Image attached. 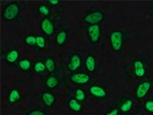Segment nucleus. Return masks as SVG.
I'll return each mask as SVG.
<instances>
[{
  "label": "nucleus",
  "mask_w": 153,
  "mask_h": 115,
  "mask_svg": "<svg viewBox=\"0 0 153 115\" xmlns=\"http://www.w3.org/2000/svg\"><path fill=\"white\" fill-rule=\"evenodd\" d=\"M20 13V7L16 2H11L4 7L2 11V18L5 21H13L17 19Z\"/></svg>",
  "instance_id": "nucleus-1"
},
{
  "label": "nucleus",
  "mask_w": 153,
  "mask_h": 115,
  "mask_svg": "<svg viewBox=\"0 0 153 115\" xmlns=\"http://www.w3.org/2000/svg\"><path fill=\"white\" fill-rule=\"evenodd\" d=\"M123 40H124V34L122 31L115 30L110 33V37H109L110 45H111L112 49L115 52H120L123 49Z\"/></svg>",
  "instance_id": "nucleus-2"
},
{
  "label": "nucleus",
  "mask_w": 153,
  "mask_h": 115,
  "mask_svg": "<svg viewBox=\"0 0 153 115\" xmlns=\"http://www.w3.org/2000/svg\"><path fill=\"white\" fill-rule=\"evenodd\" d=\"M104 19V13L100 11H93L88 12L83 16V21L89 25H100Z\"/></svg>",
  "instance_id": "nucleus-3"
},
{
  "label": "nucleus",
  "mask_w": 153,
  "mask_h": 115,
  "mask_svg": "<svg viewBox=\"0 0 153 115\" xmlns=\"http://www.w3.org/2000/svg\"><path fill=\"white\" fill-rule=\"evenodd\" d=\"M86 34L89 38L91 43L96 44L100 40V35H102V28L100 25H89L86 29Z\"/></svg>",
  "instance_id": "nucleus-4"
},
{
  "label": "nucleus",
  "mask_w": 153,
  "mask_h": 115,
  "mask_svg": "<svg viewBox=\"0 0 153 115\" xmlns=\"http://www.w3.org/2000/svg\"><path fill=\"white\" fill-rule=\"evenodd\" d=\"M151 84L152 83L149 81H145L141 83L140 84H138L135 90V94H136V98L139 100H142L146 97L147 93L149 92V90L151 88Z\"/></svg>",
  "instance_id": "nucleus-5"
},
{
  "label": "nucleus",
  "mask_w": 153,
  "mask_h": 115,
  "mask_svg": "<svg viewBox=\"0 0 153 115\" xmlns=\"http://www.w3.org/2000/svg\"><path fill=\"white\" fill-rule=\"evenodd\" d=\"M70 81L76 84H88L91 77L86 73H73L70 76Z\"/></svg>",
  "instance_id": "nucleus-6"
},
{
  "label": "nucleus",
  "mask_w": 153,
  "mask_h": 115,
  "mask_svg": "<svg viewBox=\"0 0 153 115\" xmlns=\"http://www.w3.org/2000/svg\"><path fill=\"white\" fill-rule=\"evenodd\" d=\"M40 28L42 32L45 34L46 36H52L54 35L55 33V27H54V23L51 20L50 18L44 17L40 22Z\"/></svg>",
  "instance_id": "nucleus-7"
},
{
  "label": "nucleus",
  "mask_w": 153,
  "mask_h": 115,
  "mask_svg": "<svg viewBox=\"0 0 153 115\" xmlns=\"http://www.w3.org/2000/svg\"><path fill=\"white\" fill-rule=\"evenodd\" d=\"M89 92L91 95L94 96V97L97 99H104V98H106V96H107V92H106V90H105V88L97 84L91 85L89 87Z\"/></svg>",
  "instance_id": "nucleus-8"
},
{
  "label": "nucleus",
  "mask_w": 153,
  "mask_h": 115,
  "mask_svg": "<svg viewBox=\"0 0 153 115\" xmlns=\"http://www.w3.org/2000/svg\"><path fill=\"white\" fill-rule=\"evenodd\" d=\"M81 65V58L78 54L70 56V61L67 63V68L71 72H76Z\"/></svg>",
  "instance_id": "nucleus-9"
},
{
  "label": "nucleus",
  "mask_w": 153,
  "mask_h": 115,
  "mask_svg": "<svg viewBox=\"0 0 153 115\" xmlns=\"http://www.w3.org/2000/svg\"><path fill=\"white\" fill-rule=\"evenodd\" d=\"M5 60L7 63L11 65H16V62L19 60V52L16 49H11L9 50L6 55H5Z\"/></svg>",
  "instance_id": "nucleus-10"
},
{
  "label": "nucleus",
  "mask_w": 153,
  "mask_h": 115,
  "mask_svg": "<svg viewBox=\"0 0 153 115\" xmlns=\"http://www.w3.org/2000/svg\"><path fill=\"white\" fill-rule=\"evenodd\" d=\"M40 99H41V102L44 104L47 108L53 107L56 101V96L53 94L51 91H45V92H43Z\"/></svg>",
  "instance_id": "nucleus-11"
},
{
  "label": "nucleus",
  "mask_w": 153,
  "mask_h": 115,
  "mask_svg": "<svg viewBox=\"0 0 153 115\" xmlns=\"http://www.w3.org/2000/svg\"><path fill=\"white\" fill-rule=\"evenodd\" d=\"M133 70L135 76L139 78H143L146 76V67L145 62L142 60H135L133 62Z\"/></svg>",
  "instance_id": "nucleus-12"
},
{
  "label": "nucleus",
  "mask_w": 153,
  "mask_h": 115,
  "mask_svg": "<svg viewBox=\"0 0 153 115\" xmlns=\"http://www.w3.org/2000/svg\"><path fill=\"white\" fill-rule=\"evenodd\" d=\"M21 100V93L20 90H19L18 87H13L11 89L8 96V101L10 105H14L16 103H17L18 101Z\"/></svg>",
  "instance_id": "nucleus-13"
},
{
  "label": "nucleus",
  "mask_w": 153,
  "mask_h": 115,
  "mask_svg": "<svg viewBox=\"0 0 153 115\" xmlns=\"http://www.w3.org/2000/svg\"><path fill=\"white\" fill-rule=\"evenodd\" d=\"M59 85V80L56 76L51 75L45 80V86L49 90H53Z\"/></svg>",
  "instance_id": "nucleus-14"
},
{
  "label": "nucleus",
  "mask_w": 153,
  "mask_h": 115,
  "mask_svg": "<svg viewBox=\"0 0 153 115\" xmlns=\"http://www.w3.org/2000/svg\"><path fill=\"white\" fill-rule=\"evenodd\" d=\"M85 67L89 72H94L97 68V60L93 55H88L85 59Z\"/></svg>",
  "instance_id": "nucleus-15"
},
{
  "label": "nucleus",
  "mask_w": 153,
  "mask_h": 115,
  "mask_svg": "<svg viewBox=\"0 0 153 115\" xmlns=\"http://www.w3.org/2000/svg\"><path fill=\"white\" fill-rule=\"evenodd\" d=\"M67 38H68V33L66 30H60L56 37V43L59 46H65Z\"/></svg>",
  "instance_id": "nucleus-16"
},
{
  "label": "nucleus",
  "mask_w": 153,
  "mask_h": 115,
  "mask_svg": "<svg viewBox=\"0 0 153 115\" xmlns=\"http://www.w3.org/2000/svg\"><path fill=\"white\" fill-rule=\"evenodd\" d=\"M18 67L20 68V70L24 72H30L32 69H33V64L31 60L29 59H23L20 60L18 62Z\"/></svg>",
  "instance_id": "nucleus-17"
},
{
  "label": "nucleus",
  "mask_w": 153,
  "mask_h": 115,
  "mask_svg": "<svg viewBox=\"0 0 153 115\" xmlns=\"http://www.w3.org/2000/svg\"><path fill=\"white\" fill-rule=\"evenodd\" d=\"M68 107L72 111H75V112H80L81 110H82V105H81V103L79 102L78 100H76L75 98H72L69 100Z\"/></svg>",
  "instance_id": "nucleus-18"
},
{
  "label": "nucleus",
  "mask_w": 153,
  "mask_h": 115,
  "mask_svg": "<svg viewBox=\"0 0 153 115\" xmlns=\"http://www.w3.org/2000/svg\"><path fill=\"white\" fill-rule=\"evenodd\" d=\"M133 104H134L133 99H127V100H126L121 105V107H120V110H121V112H123V113L129 112L131 110L132 107H133Z\"/></svg>",
  "instance_id": "nucleus-19"
},
{
  "label": "nucleus",
  "mask_w": 153,
  "mask_h": 115,
  "mask_svg": "<svg viewBox=\"0 0 153 115\" xmlns=\"http://www.w3.org/2000/svg\"><path fill=\"white\" fill-rule=\"evenodd\" d=\"M45 65H46V69L48 72L53 73L56 70V61L55 59L53 57H48L45 60Z\"/></svg>",
  "instance_id": "nucleus-20"
},
{
  "label": "nucleus",
  "mask_w": 153,
  "mask_h": 115,
  "mask_svg": "<svg viewBox=\"0 0 153 115\" xmlns=\"http://www.w3.org/2000/svg\"><path fill=\"white\" fill-rule=\"evenodd\" d=\"M46 65H45V62H43L41 60L39 61H36L35 64H33V71L36 72V73H44L46 71Z\"/></svg>",
  "instance_id": "nucleus-21"
},
{
  "label": "nucleus",
  "mask_w": 153,
  "mask_h": 115,
  "mask_svg": "<svg viewBox=\"0 0 153 115\" xmlns=\"http://www.w3.org/2000/svg\"><path fill=\"white\" fill-rule=\"evenodd\" d=\"M75 99L78 100L79 102H83V101L86 99V94L84 91L81 88H76L75 91Z\"/></svg>",
  "instance_id": "nucleus-22"
},
{
  "label": "nucleus",
  "mask_w": 153,
  "mask_h": 115,
  "mask_svg": "<svg viewBox=\"0 0 153 115\" xmlns=\"http://www.w3.org/2000/svg\"><path fill=\"white\" fill-rule=\"evenodd\" d=\"M38 13L42 16H44L45 17H48L50 16L51 13V11H50V8L46 6L44 4H40L39 6H38Z\"/></svg>",
  "instance_id": "nucleus-23"
},
{
  "label": "nucleus",
  "mask_w": 153,
  "mask_h": 115,
  "mask_svg": "<svg viewBox=\"0 0 153 115\" xmlns=\"http://www.w3.org/2000/svg\"><path fill=\"white\" fill-rule=\"evenodd\" d=\"M25 43L29 46H35L36 45V37L35 35H28L25 40H24Z\"/></svg>",
  "instance_id": "nucleus-24"
},
{
  "label": "nucleus",
  "mask_w": 153,
  "mask_h": 115,
  "mask_svg": "<svg viewBox=\"0 0 153 115\" xmlns=\"http://www.w3.org/2000/svg\"><path fill=\"white\" fill-rule=\"evenodd\" d=\"M36 46L39 48V49H44L46 47V40L43 36L36 37Z\"/></svg>",
  "instance_id": "nucleus-25"
},
{
  "label": "nucleus",
  "mask_w": 153,
  "mask_h": 115,
  "mask_svg": "<svg viewBox=\"0 0 153 115\" xmlns=\"http://www.w3.org/2000/svg\"><path fill=\"white\" fill-rule=\"evenodd\" d=\"M145 108L146 111L153 113V100H147L145 103Z\"/></svg>",
  "instance_id": "nucleus-26"
},
{
  "label": "nucleus",
  "mask_w": 153,
  "mask_h": 115,
  "mask_svg": "<svg viewBox=\"0 0 153 115\" xmlns=\"http://www.w3.org/2000/svg\"><path fill=\"white\" fill-rule=\"evenodd\" d=\"M26 115H46V112L43 110H38V109H33L29 111Z\"/></svg>",
  "instance_id": "nucleus-27"
},
{
  "label": "nucleus",
  "mask_w": 153,
  "mask_h": 115,
  "mask_svg": "<svg viewBox=\"0 0 153 115\" xmlns=\"http://www.w3.org/2000/svg\"><path fill=\"white\" fill-rule=\"evenodd\" d=\"M104 115H119V108H112L110 111H108L107 113H105Z\"/></svg>",
  "instance_id": "nucleus-28"
},
{
  "label": "nucleus",
  "mask_w": 153,
  "mask_h": 115,
  "mask_svg": "<svg viewBox=\"0 0 153 115\" xmlns=\"http://www.w3.org/2000/svg\"><path fill=\"white\" fill-rule=\"evenodd\" d=\"M47 3L48 4H51L52 6H56L60 3L59 0H47Z\"/></svg>",
  "instance_id": "nucleus-29"
},
{
  "label": "nucleus",
  "mask_w": 153,
  "mask_h": 115,
  "mask_svg": "<svg viewBox=\"0 0 153 115\" xmlns=\"http://www.w3.org/2000/svg\"><path fill=\"white\" fill-rule=\"evenodd\" d=\"M152 14H153V9H152Z\"/></svg>",
  "instance_id": "nucleus-30"
},
{
  "label": "nucleus",
  "mask_w": 153,
  "mask_h": 115,
  "mask_svg": "<svg viewBox=\"0 0 153 115\" xmlns=\"http://www.w3.org/2000/svg\"><path fill=\"white\" fill-rule=\"evenodd\" d=\"M140 115H143V114H140Z\"/></svg>",
  "instance_id": "nucleus-31"
}]
</instances>
